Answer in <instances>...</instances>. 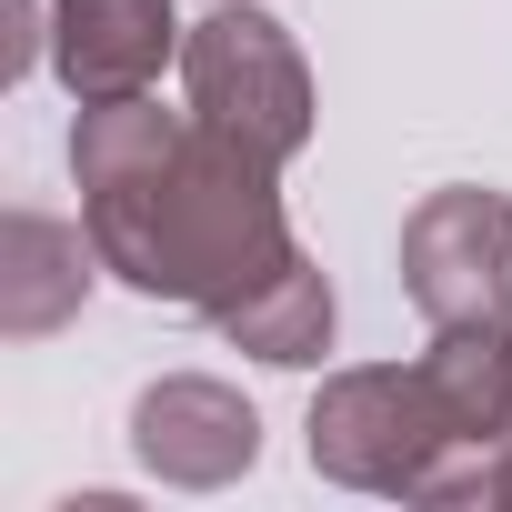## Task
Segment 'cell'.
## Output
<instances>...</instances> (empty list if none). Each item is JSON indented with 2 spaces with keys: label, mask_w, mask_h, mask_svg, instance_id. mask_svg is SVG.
Segmentation results:
<instances>
[{
  "label": "cell",
  "mask_w": 512,
  "mask_h": 512,
  "mask_svg": "<svg viewBox=\"0 0 512 512\" xmlns=\"http://www.w3.org/2000/svg\"><path fill=\"white\" fill-rule=\"evenodd\" d=\"M241 352H262V362H322V342H332V292H322V272L302 262V251H292V262L272 272V282H251L231 312H211Z\"/></svg>",
  "instance_id": "obj_6"
},
{
  "label": "cell",
  "mask_w": 512,
  "mask_h": 512,
  "mask_svg": "<svg viewBox=\"0 0 512 512\" xmlns=\"http://www.w3.org/2000/svg\"><path fill=\"white\" fill-rule=\"evenodd\" d=\"M412 302L442 332H492L512 312V201L492 191H432L402 231Z\"/></svg>",
  "instance_id": "obj_3"
},
{
  "label": "cell",
  "mask_w": 512,
  "mask_h": 512,
  "mask_svg": "<svg viewBox=\"0 0 512 512\" xmlns=\"http://www.w3.org/2000/svg\"><path fill=\"white\" fill-rule=\"evenodd\" d=\"M181 81H191V111L211 131H231L241 151L262 161H292L312 141V81H302V51L282 41V21L262 11H211L191 41H181Z\"/></svg>",
  "instance_id": "obj_2"
},
{
  "label": "cell",
  "mask_w": 512,
  "mask_h": 512,
  "mask_svg": "<svg viewBox=\"0 0 512 512\" xmlns=\"http://www.w3.org/2000/svg\"><path fill=\"white\" fill-rule=\"evenodd\" d=\"M141 452L171 482H231V472H251V452H262V422H251V402L221 392V382H161V392H141Z\"/></svg>",
  "instance_id": "obj_5"
},
{
  "label": "cell",
  "mask_w": 512,
  "mask_h": 512,
  "mask_svg": "<svg viewBox=\"0 0 512 512\" xmlns=\"http://www.w3.org/2000/svg\"><path fill=\"white\" fill-rule=\"evenodd\" d=\"M71 161H81L91 251L121 282H141L151 302L231 312L251 282H272L292 262V231L272 201L282 161L241 151L201 111L171 121L151 101H91L71 131Z\"/></svg>",
  "instance_id": "obj_1"
},
{
  "label": "cell",
  "mask_w": 512,
  "mask_h": 512,
  "mask_svg": "<svg viewBox=\"0 0 512 512\" xmlns=\"http://www.w3.org/2000/svg\"><path fill=\"white\" fill-rule=\"evenodd\" d=\"M61 81L91 101H141L171 61V0H61V31H51Z\"/></svg>",
  "instance_id": "obj_4"
}]
</instances>
